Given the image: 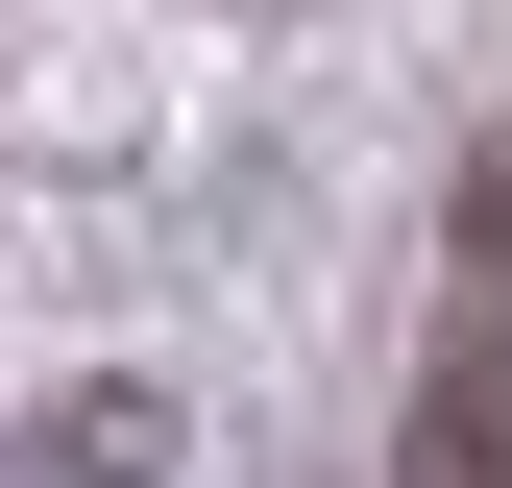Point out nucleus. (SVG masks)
<instances>
[{
	"instance_id": "nucleus-1",
	"label": "nucleus",
	"mask_w": 512,
	"mask_h": 488,
	"mask_svg": "<svg viewBox=\"0 0 512 488\" xmlns=\"http://www.w3.org/2000/svg\"><path fill=\"white\" fill-rule=\"evenodd\" d=\"M415 488H512V318L439 366V391H415Z\"/></svg>"
},
{
	"instance_id": "nucleus-2",
	"label": "nucleus",
	"mask_w": 512,
	"mask_h": 488,
	"mask_svg": "<svg viewBox=\"0 0 512 488\" xmlns=\"http://www.w3.org/2000/svg\"><path fill=\"white\" fill-rule=\"evenodd\" d=\"M464 244H488V269H512V147H488V196H464Z\"/></svg>"
}]
</instances>
